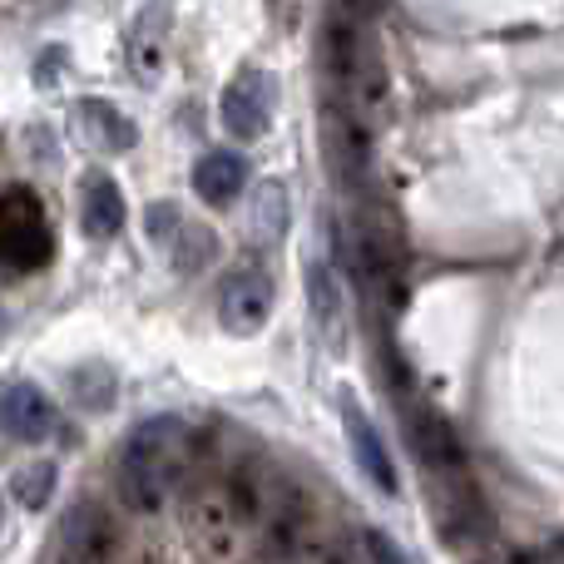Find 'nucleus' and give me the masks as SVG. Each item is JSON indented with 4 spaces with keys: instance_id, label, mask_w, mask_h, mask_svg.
<instances>
[{
    "instance_id": "obj_1",
    "label": "nucleus",
    "mask_w": 564,
    "mask_h": 564,
    "mask_svg": "<svg viewBox=\"0 0 564 564\" xmlns=\"http://www.w3.org/2000/svg\"><path fill=\"white\" fill-rule=\"evenodd\" d=\"M184 451H188V426L178 416H154L144 426H134L115 466L119 500L129 510H139V516L164 510L169 490L178 486V470H184Z\"/></svg>"
},
{
    "instance_id": "obj_2",
    "label": "nucleus",
    "mask_w": 564,
    "mask_h": 564,
    "mask_svg": "<svg viewBox=\"0 0 564 564\" xmlns=\"http://www.w3.org/2000/svg\"><path fill=\"white\" fill-rule=\"evenodd\" d=\"M184 525H188L194 550L208 564H238V555H243L248 520H243V510H238V500H234L228 486H214V480H208V486L188 490Z\"/></svg>"
},
{
    "instance_id": "obj_3",
    "label": "nucleus",
    "mask_w": 564,
    "mask_h": 564,
    "mask_svg": "<svg viewBox=\"0 0 564 564\" xmlns=\"http://www.w3.org/2000/svg\"><path fill=\"white\" fill-rule=\"evenodd\" d=\"M0 253H6V273H35L55 253V234L45 224V208L30 188H6L0 204Z\"/></svg>"
},
{
    "instance_id": "obj_4",
    "label": "nucleus",
    "mask_w": 564,
    "mask_h": 564,
    "mask_svg": "<svg viewBox=\"0 0 564 564\" xmlns=\"http://www.w3.org/2000/svg\"><path fill=\"white\" fill-rule=\"evenodd\" d=\"M263 550L273 564H292L312 550V500L302 486L278 480L268 490V516H263Z\"/></svg>"
},
{
    "instance_id": "obj_5",
    "label": "nucleus",
    "mask_w": 564,
    "mask_h": 564,
    "mask_svg": "<svg viewBox=\"0 0 564 564\" xmlns=\"http://www.w3.org/2000/svg\"><path fill=\"white\" fill-rule=\"evenodd\" d=\"M59 560H75V564H119L124 560V535H119L115 516L95 500L75 506L59 525Z\"/></svg>"
},
{
    "instance_id": "obj_6",
    "label": "nucleus",
    "mask_w": 564,
    "mask_h": 564,
    "mask_svg": "<svg viewBox=\"0 0 564 564\" xmlns=\"http://www.w3.org/2000/svg\"><path fill=\"white\" fill-rule=\"evenodd\" d=\"M273 99H278V79L263 75V69H243L218 99V119H224V129L234 139L258 144L268 134V119H273Z\"/></svg>"
},
{
    "instance_id": "obj_7",
    "label": "nucleus",
    "mask_w": 564,
    "mask_h": 564,
    "mask_svg": "<svg viewBox=\"0 0 564 564\" xmlns=\"http://www.w3.org/2000/svg\"><path fill=\"white\" fill-rule=\"evenodd\" d=\"M406 436H411V451L421 456V466H426V476L436 480L466 476V446H460V436L451 431V421L436 406L406 401Z\"/></svg>"
},
{
    "instance_id": "obj_8",
    "label": "nucleus",
    "mask_w": 564,
    "mask_h": 564,
    "mask_svg": "<svg viewBox=\"0 0 564 564\" xmlns=\"http://www.w3.org/2000/svg\"><path fill=\"white\" fill-rule=\"evenodd\" d=\"M357 253H361V268L377 288H397L401 282V268H406V243H401V224L391 208L381 204H367L357 218Z\"/></svg>"
},
{
    "instance_id": "obj_9",
    "label": "nucleus",
    "mask_w": 564,
    "mask_h": 564,
    "mask_svg": "<svg viewBox=\"0 0 564 564\" xmlns=\"http://www.w3.org/2000/svg\"><path fill=\"white\" fill-rule=\"evenodd\" d=\"M273 317V278L243 268L224 282V297H218V322H224L234 337H253L263 332V322Z\"/></svg>"
},
{
    "instance_id": "obj_10",
    "label": "nucleus",
    "mask_w": 564,
    "mask_h": 564,
    "mask_svg": "<svg viewBox=\"0 0 564 564\" xmlns=\"http://www.w3.org/2000/svg\"><path fill=\"white\" fill-rule=\"evenodd\" d=\"M387 109H391V75L381 65V50L367 40L347 75V115H351V124H361L371 134L387 119Z\"/></svg>"
},
{
    "instance_id": "obj_11",
    "label": "nucleus",
    "mask_w": 564,
    "mask_h": 564,
    "mask_svg": "<svg viewBox=\"0 0 564 564\" xmlns=\"http://www.w3.org/2000/svg\"><path fill=\"white\" fill-rule=\"evenodd\" d=\"M59 416H55V401L35 387V381H10L6 387V431L10 441L20 446H45L55 436Z\"/></svg>"
},
{
    "instance_id": "obj_12",
    "label": "nucleus",
    "mask_w": 564,
    "mask_h": 564,
    "mask_svg": "<svg viewBox=\"0 0 564 564\" xmlns=\"http://www.w3.org/2000/svg\"><path fill=\"white\" fill-rule=\"evenodd\" d=\"M341 426H347L351 456H357V466L367 470V480L381 490V496H397L401 476H397V466H391V451H387V441H381V431L371 426V416L361 406H351V401H341Z\"/></svg>"
},
{
    "instance_id": "obj_13",
    "label": "nucleus",
    "mask_w": 564,
    "mask_h": 564,
    "mask_svg": "<svg viewBox=\"0 0 564 564\" xmlns=\"http://www.w3.org/2000/svg\"><path fill=\"white\" fill-rule=\"evenodd\" d=\"M248 184V159L228 154V149H214V154L198 159L194 169V194L204 198L208 208H228Z\"/></svg>"
},
{
    "instance_id": "obj_14",
    "label": "nucleus",
    "mask_w": 564,
    "mask_h": 564,
    "mask_svg": "<svg viewBox=\"0 0 564 564\" xmlns=\"http://www.w3.org/2000/svg\"><path fill=\"white\" fill-rule=\"evenodd\" d=\"M307 307L317 332L327 337V347H341V337H347V297H341V282L327 263L307 268Z\"/></svg>"
},
{
    "instance_id": "obj_15",
    "label": "nucleus",
    "mask_w": 564,
    "mask_h": 564,
    "mask_svg": "<svg viewBox=\"0 0 564 564\" xmlns=\"http://www.w3.org/2000/svg\"><path fill=\"white\" fill-rule=\"evenodd\" d=\"M79 218L89 238H115L124 228V194L109 174H85L79 184Z\"/></svg>"
},
{
    "instance_id": "obj_16",
    "label": "nucleus",
    "mask_w": 564,
    "mask_h": 564,
    "mask_svg": "<svg viewBox=\"0 0 564 564\" xmlns=\"http://www.w3.org/2000/svg\"><path fill=\"white\" fill-rule=\"evenodd\" d=\"M79 129H85V139L89 144H99V149H115V154H124V149H134V139H139V129L129 124L124 115H119L115 105H105V99H79Z\"/></svg>"
},
{
    "instance_id": "obj_17",
    "label": "nucleus",
    "mask_w": 564,
    "mask_h": 564,
    "mask_svg": "<svg viewBox=\"0 0 564 564\" xmlns=\"http://www.w3.org/2000/svg\"><path fill=\"white\" fill-rule=\"evenodd\" d=\"M164 10H169V0L159 6V15H154V6H149L144 20L134 25V35H129V65H134V75L144 79V85L159 79V69H164V40H169Z\"/></svg>"
},
{
    "instance_id": "obj_18",
    "label": "nucleus",
    "mask_w": 564,
    "mask_h": 564,
    "mask_svg": "<svg viewBox=\"0 0 564 564\" xmlns=\"http://www.w3.org/2000/svg\"><path fill=\"white\" fill-rule=\"evenodd\" d=\"M169 253H174L178 273H198V268H208V258L218 253V238L208 234L204 224H188L184 218V228H178V238L169 243Z\"/></svg>"
},
{
    "instance_id": "obj_19",
    "label": "nucleus",
    "mask_w": 564,
    "mask_h": 564,
    "mask_svg": "<svg viewBox=\"0 0 564 564\" xmlns=\"http://www.w3.org/2000/svg\"><path fill=\"white\" fill-rule=\"evenodd\" d=\"M282 228H288V188L282 184H263L253 198V234L258 243H278Z\"/></svg>"
},
{
    "instance_id": "obj_20",
    "label": "nucleus",
    "mask_w": 564,
    "mask_h": 564,
    "mask_svg": "<svg viewBox=\"0 0 564 564\" xmlns=\"http://www.w3.org/2000/svg\"><path fill=\"white\" fill-rule=\"evenodd\" d=\"M50 490H55V466H50V460H30V466H20L15 476H10V496H15L25 510L45 506Z\"/></svg>"
},
{
    "instance_id": "obj_21",
    "label": "nucleus",
    "mask_w": 564,
    "mask_h": 564,
    "mask_svg": "<svg viewBox=\"0 0 564 564\" xmlns=\"http://www.w3.org/2000/svg\"><path fill=\"white\" fill-rule=\"evenodd\" d=\"M149 243H174L178 238V228H184V218H178V208L174 204H159V208H149Z\"/></svg>"
},
{
    "instance_id": "obj_22",
    "label": "nucleus",
    "mask_w": 564,
    "mask_h": 564,
    "mask_svg": "<svg viewBox=\"0 0 564 564\" xmlns=\"http://www.w3.org/2000/svg\"><path fill=\"white\" fill-rule=\"evenodd\" d=\"M367 555H371V564H406V555H401L381 530H367Z\"/></svg>"
},
{
    "instance_id": "obj_23",
    "label": "nucleus",
    "mask_w": 564,
    "mask_h": 564,
    "mask_svg": "<svg viewBox=\"0 0 564 564\" xmlns=\"http://www.w3.org/2000/svg\"><path fill=\"white\" fill-rule=\"evenodd\" d=\"M312 564H351V555L341 545H317V555H312Z\"/></svg>"
},
{
    "instance_id": "obj_24",
    "label": "nucleus",
    "mask_w": 564,
    "mask_h": 564,
    "mask_svg": "<svg viewBox=\"0 0 564 564\" xmlns=\"http://www.w3.org/2000/svg\"><path fill=\"white\" fill-rule=\"evenodd\" d=\"M55 564H75V560H55Z\"/></svg>"
}]
</instances>
